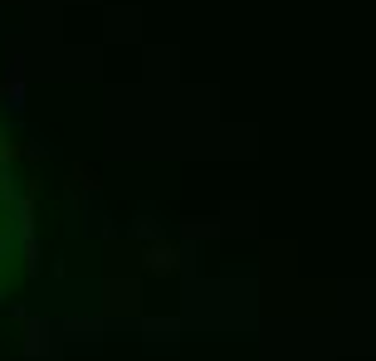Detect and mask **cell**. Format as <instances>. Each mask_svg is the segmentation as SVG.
<instances>
[{"label": "cell", "mask_w": 376, "mask_h": 361, "mask_svg": "<svg viewBox=\"0 0 376 361\" xmlns=\"http://www.w3.org/2000/svg\"><path fill=\"white\" fill-rule=\"evenodd\" d=\"M171 259H176L171 249H152V254H147V269H171Z\"/></svg>", "instance_id": "cell-1"}]
</instances>
